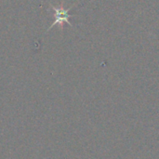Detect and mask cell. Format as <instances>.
Wrapping results in <instances>:
<instances>
[{
  "mask_svg": "<svg viewBox=\"0 0 159 159\" xmlns=\"http://www.w3.org/2000/svg\"><path fill=\"white\" fill-rule=\"evenodd\" d=\"M50 7L54 10V16H55V20L54 22L49 26V28L48 29V32L55 25H59L61 29L63 28V25L65 23L69 24V25H72L71 22L69 21V18L71 17V15L69 14V11L72 7H69V8H65L63 7V4H61L59 7H54L52 5H50Z\"/></svg>",
  "mask_w": 159,
  "mask_h": 159,
  "instance_id": "cell-1",
  "label": "cell"
}]
</instances>
